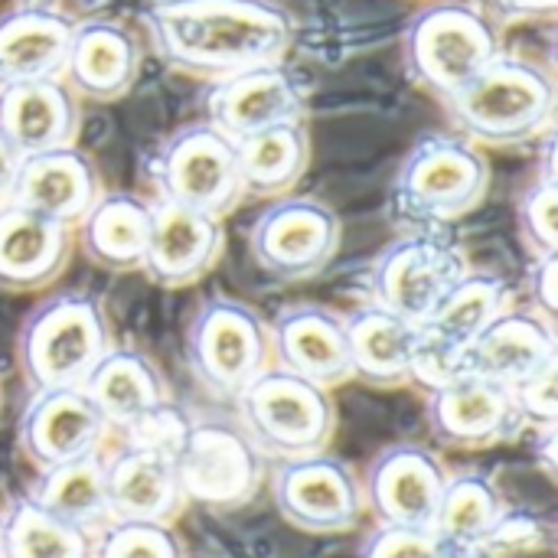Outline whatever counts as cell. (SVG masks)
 Returning <instances> with one entry per match:
<instances>
[{"instance_id": "8d00e7d4", "label": "cell", "mask_w": 558, "mask_h": 558, "mask_svg": "<svg viewBox=\"0 0 558 558\" xmlns=\"http://www.w3.org/2000/svg\"><path fill=\"white\" fill-rule=\"evenodd\" d=\"M513 402L523 418V428L543 432L558 422V360L536 369L530 379L513 386Z\"/></svg>"}, {"instance_id": "8fae6325", "label": "cell", "mask_w": 558, "mask_h": 558, "mask_svg": "<svg viewBox=\"0 0 558 558\" xmlns=\"http://www.w3.org/2000/svg\"><path fill=\"white\" fill-rule=\"evenodd\" d=\"M340 242V216L314 196H278L248 229L255 265L281 284H301L327 271Z\"/></svg>"}, {"instance_id": "e0dca14e", "label": "cell", "mask_w": 558, "mask_h": 558, "mask_svg": "<svg viewBox=\"0 0 558 558\" xmlns=\"http://www.w3.org/2000/svg\"><path fill=\"white\" fill-rule=\"evenodd\" d=\"M226 252V229L222 219L150 199V242L141 275H147L157 288L180 291L203 281Z\"/></svg>"}, {"instance_id": "4dcf8cb0", "label": "cell", "mask_w": 558, "mask_h": 558, "mask_svg": "<svg viewBox=\"0 0 558 558\" xmlns=\"http://www.w3.org/2000/svg\"><path fill=\"white\" fill-rule=\"evenodd\" d=\"M26 497L88 533L105 530L111 523L108 494H105V454L95 451L88 458L49 471H36V481L29 484Z\"/></svg>"}, {"instance_id": "4fadbf2b", "label": "cell", "mask_w": 558, "mask_h": 558, "mask_svg": "<svg viewBox=\"0 0 558 558\" xmlns=\"http://www.w3.org/2000/svg\"><path fill=\"white\" fill-rule=\"evenodd\" d=\"M428 396V428L438 445L454 451H487L523 435L513 389L477 373H458Z\"/></svg>"}, {"instance_id": "60d3db41", "label": "cell", "mask_w": 558, "mask_h": 558, "mask_svg": "<svg viewBox=\"0 0 558 558\" xmlns=\"http://www.w3.org/2000/svg\"><path fill=\"white\" fill-rule=\"evenodd\" d=\"M20 150L7 141V134L0 131V206L10 203L13 183H16V170H20Z\"/></svg>"}, {"instance_id": "6da1fadb", "label": "cell", "mask_w": 558, "mask_h": 558, "mask_svg": "<svg viewBox=\"0 0 558 558\" xmlns=\"http://www.w3.org/2000/svg\"><path fill=\"white\" fill-rule=\"evenodd\" d=\"M144 26L160 62L206 82L284 62L294 43V20L275 0H150Z\"/></svg>"}, {"instance_id": "e575fe53", "label": "cell", "mask_w": 558, "mask_h": 558, "mask_svg": "<svg viewBox=\"0 0 558 558\" xmlns=\"http://www.w3.org/2000/svg\"><path fill=\"white\" fill-rule=\"evenodd\" d=\"M95 558H186L173 523L111 520L95 533Z\"/></svg>"}, {"instance_id": "52a82bcc", "label": "cell", "mask_w": 558, "mask_h": 558, "mask_svg": "<svg viewBox=\"0 0 558 558\" xmlns=\"http://www.w3.org/2000/svg\"><path fill=\"white\" fill-rule=\"evenodd\" d=\"M239 425L265 458L291 461L327 451L337 435V405L330 389L288 369H265L239 399Z\"/></svg>"}, {"instance_id": "b9f144b4", "label": "cell", "mask_w": 558, "mask_h": 558, "mask_svg": "<svg viewBox=\"0 0 558 558\" xmlns=\"http://www.w3.org/2000/svg\"><path fill=\"white\" fill-rule=\"evenodd\" d=\"M448 558H494L484 546H451Z\"/></svg>"}, {"instance_id": "7c38bea8", "label": "cell", "mask_w": 558, "mask_h": 558, "mask_svg": "<svg viewBox=\"0 0 558 558\" xmlns=\"http://www.w3.org/2000/svg\"><path fill=\"white\" fill-rule=\"evenodd\" d=\"M271 497L288 526L311 536H340L360 526L366 494L356 471L327 451L278 461Z\"/></svg>"}, {"instance_id": "3957f363", "label": "cell", "mask_w": 558, "mask_h": 558, "mask_svg": "<svg viewBox=\"0 0 558 558\" xmlns=\"http://www.w3.org/2000/svg\"><path fill=\"white\" fill-rule=\"evenodd\" d=\"M111 347L114 330L105 304L88 291H56L23 317L16 366L29 392L82 389Z\"/></svg>"}, {"instance_id": "83f0119b", "label": "cell", "mask_w": 558, "mask_h": 558, "mask_svg": "<svg viewBox=\"0 0 558 558\" xmlns=\"http://www.w3.org/2000/svg\"><path fill=\"white\" fill-rule=\"evenodd\" d=\"M75 20L59 7L29 3L0 16V85L62 75Z\"/></svg>"}, {"instance_id": "ba28073f", "label": "cell", "mask_w": 558, "mask_h": 558, "mask_svg": "<svg viewBox=\"0 0 558 558\" xmlns=\"http://www.w3.org/2000/svg\"><path fill=\"white\" fill-rule=\"evenodd\" d=\"M147 180L154 199L190 206L226 219L245 199L235 141L209 121H193L167 134L147 157Z\"/></svg>"}, {"instance_id": "484cf974", "label": "cell", "mask_w": 558, "mask_h": 558, "mask_svg": "<svg viewBox=\"0 0 558 558\" xmlns=\"http://www.w3.org/2000/svg\"><path fill=\"white\" fill-rule=\"evenodd\" d=\"M82 392L92 399L111 432H131L170 402V386L157 363L147 353L118 343L88 373Z\"/></svg>"}, {"instance_id": "f546056e", "label": "cell", "mask_w": 558, "mask_h": 558, "mask_svg": "<svg viewBox=\"0 0 558 558\" xmlns=\"http://www.w3.org/2000/svg\"><path fill=\"white\" fill-rule=\"evenodd\" d=\"M507 307H513V291L504 278L490 271H468L425 317L422 337L454 356H464L471 340Z\"/></svg>"}, {"instance_id": "f1b7e54d", "label": "cell", "mask_w": 558, "mask_h": 558, "mask_svg": "<svg viewBox=\"0 0 558 558\" xmlns=\"http://www.w3.org/2000/svg\"><path fill=\"white\" fill-rule=\"evenodd\" d=\"M235 160L245 196L278 199L288 196L311 167V134L304 121L271 124L235 141Z\"/></svg>"}, {"instance_id": "ac0fdd59", "label": "cell", "mask_w": 558, "mask_h": 558, "mask_svg": "<svg viewBox=\"0 0 558 558\" xmlns=\"http://www.w3.org/2000/svg\"><path fill=\"white\" fill-rule=\"evenodd\" d=\"M271 363L314 386L337 389L353 379L347 320L324 304H288L268 324Z\"/></svg>"}, {"instance_id": "44dd1931", "label": "cell", "mask_w": 558, "mask_h": 558, "mask_svg": "<svg viewBox=\"0 0 558 558\" xmlns=\"http://www.w3.org/2000/svg\"><path fill=\"white\" fill-rule=\"evenodd\" d=\"M0 131L20 157L72 147L82 131V101L56 78H26L0 85Z\"/></svg>"}, {"instance_id": "8992f818", "label": "cell", "mask_w": 558, "mask_h": 558, "mask_svg": "<svg viewBox=\"0 0 558 558\" xmlns=\"http://www.w3.org/2000/svg\"><path fill=\"white\" fill-rule=\"evenodd\" d=\"M186 366L203 392L235 402L275 366L268 320L245 301L206 298L186 327Z\"/></svg>"}, {"instance_id": "d4e9b609", "label": "cell", "mask_w": 558, "mask_h": 558, "mask_svg": "<svg viewBox=\"0 0 558 558\" xmlns=\"http://www.w3.org/2000/svg\"><path fill=\"white\" fill-rule=\"evenodd\" d=\"M347 320L350 373L369 389H402L412 386V366L422 340V327L379 307L363 304Z\"/></svg>"}, {"instance_id": "cb8c5ba5", "label": "cell", "mask_w": 558, "mask_h": 558, "mask_svg": "<svg viewBox=\"0 0 558 558\" xmlns=\"http://www.w3.org/2000/svg\"><path fill=\"white\" fill-rule=\"evenodd\" d=\"M553 360H558L556 324L530 307H507L471 340L461 366L513 389Z\"/></svg>"}, {"instance_id": "5b68a950", "label": "cell", "mask_w": 558, "mask_h": 558, "mask_svg": "<svg viewBox=\"0 0 558 558\" xmlns=\"http://www.w3.org/2000/svg\"><path fill=\"white\" fill-rule=\"evenodd\" d=\"M490 190V163L484 147L458 131H435L412 144L402 157L389 206L409 229H445L471 216Z\"/></svg>"}, {"instance_id": "ffe728a7", "label": "cell", "mask_w": 558, "mask_h": 558, "mask_svg": "<svg viewBox=\"0 0 558 558\" xmlns=\"http://www.w3.org/2000/svg\"><path fill=\"white\" fill-rule=\"evenodd\" d=\"M101 193L105 183L95 160L72 144V147L23 157L10 203L26 206L46 219H56L75 232V226L88 216V209L101 199Z\"/></svg>"}, {"instance_id": "9c48e42d", "label": "cell", "mask_w": 558, "mask_h": 558, "mask_svg": "<svg viewBox=\"0 0 558 558\" xmlns=\"http://www.w3.org/2000/svg\"><path fill=\"white\" fill-rule=\"evenodd\" d=\"M468 271L471 258L454 235L445 229H409L373 258L366 271L369 304L422 327Z\"/></svg>"}, {"instance_id": "4316f807", "label": "cell", "mask_w": 558, "mask_h": 558, "mask_svg": "<svg viewBox=\"0 0 558 558\" xmlns=\"http://www.w3.org/2000/svg\"><path fill=\"white\" fill-rule=\"evenodd\" d=\"M75 242L85 258L101 271H141L150 242V199L128 190H105L101 199L88 209V216L75 226Z\"/></svg>"}, {"instance_id": "1f68e13d", "label": "cell", "mask_w": 558, "mask_h": 558, "mask_svg": "<svg viewBox=\"0 0 558 558\" xmlns=\"http://www.w3.org/2000/svg\"><path fill=\"white\" fill-rule=\"evenodd\" d=\"M3 558H95V533L43 510L23 494L3 513Z\"/></svg>"}, {"instance_id": "7bdbcfd3", "label": "cell", "mask_w": 558, "mask_h": 558, "mask_svg": "<svg viewBox=\"0 0 558 558\" xmlns=\"http://www.w3.org/2000/svg\"><path fill=\"white\" fill-rule=\"evenodd\" d=\"M0 558H3V513H0Z\"/></svg>"}, {"instance_id": "7a4b0ae2", "label": "cell", "mask_w": 558, "mask_h": 558, "mask_svg": "<svg viewBox=\"0 0 558 558\" xmlns=\"http://www.w3.org/2000/svg\"><path fill=\"white\" fill-rule=\"evenodd\" d=\"M445 108L454 131L471 144L523 147L553 134L556 78L539 62L504 49Z\"/></svg>"}, {"instance_id": "ab89813d", "label": "cell", "mask_w": 558, "mask_h": 558, "mask_svg": "<svg viewBox=\"0 0 558 558\" xmlns=\"http://www.w3.org/2000/svg\"><path fill=\"white\" fill-rule=\"evenodd\" d=\"M500 26L504 23H526V20H553L558 0H477Z\"/></svg>"}, {"instance_id": "7402d4cb", "label": "cell", "mask_w": 558, "mask_h": 558, "mask_svg": "<svg viewBox=\"0 0 558 558\" xmlns=\"http://www.w3.org/2000/svg\"><path fill=\"white\" fill-rule=\"evenodd\" d=\"M105 494L111 520L177 523L186 510L173 454L147 445H128L105 458Z\"/></svg>"}, {"instance_id": "74e56055", "label": "cell", "mask_w": 558, "mask_h": 558, "mask_svg": "<svg viewBox=\"0 0 558 558\" xmlns=\"http://www.w3.org/2000/svg\"><path fill=\"white\" fill-rule=\"evenodd\" d=\"M546 539V526L530 517V513H510L504 510V517L494 523V530L487 533V539L481 543L494 558L520 556V553H533L539 549Z\"/></svg>"}, {"instance_id": "277c9868", "label": "cell", "mask_w": 558, "mask_h": 558, "mask_svg": "<svg viewBox=\"0 0 558 558\" xmlns=\"http://www.w3.org/2000/svg\"><path fill=\"white\" fill-rule=\"evenodd\" d=\"M504 52L500 23L471 0H435L402 29V65L415 88L451 101Z\"/></svg>"}, {"instance_id": "30bf717a", "label": "cell", "mask_w": 558, "mask_h": 558, "mask_svg": "<svg viewBox=\"0 0 558 558\" xmlns=\"http://www.w3.org/2000/svg\"><path fill=\"white\" fill-rule=\"evenodd\" d=\"M186 504L209 510H239L252 504L268 481V458L239 422H190L173 454Z\"/></svg>"}, {"instance_id": "d6986e66", "label": "cell", "mask_w": 558, "mask_h": 558, "mask_svg": "<svg viewBox=\"0 0 558 558\" xmlns=\"http://www.w3.org/2000/svg\"><path fill=\"white\" fill-rule=\"evenodd\" d=\"M141 75V43L137 36L108 16L75 20L62 82L75 92L78 101H118L124 98Z\"/></svg>"}, {"instance_id": "ee69618b", "label": "cell", "mask_w": 558, "mask_h": 558, "mask_svg": "<svg viewBox=\"0 0 558 558\" xmlns=\"http://www.w3.org/2000/svg\"><path fill=\"white\" fill-rule=\"evenodd\" d=\"M0 402H3V389H0Z\"/></svg>"}, {"instance_id": "9a60e30c", "label": "cell", "mask_w": 558, "mask_h": 558, "mask_svg": "<svg viewBox=\"0 0 558 558\" xmlns=\"http://www.w3.org/2000/svg\"><path fill=\"white\" fill-rule=\"evenodd\" d=\"M445 461L425 445H392L366 471V510L386 526H432L448 484Z\"/></svg>"}, {"instance_id": "5bb4252c", "label": "cell", "mask_w": 558, "mask_h": 558, "mask_svg": "<svg viewBox=\"0 0 558 558\" xmlns=\"http://www.w3.org/2000/svg\"><path fill=\"white\" fill-rule=\"evenodd\" d=\"M108 432L82 389H46L29 392L16 425V445L33 471H49L101 451Z\"/></svg>"}, {"instance_id": "603a6c76", "label": "cell", "mask_w": 558, "mask_h": 558, "mask_svg": "<svg viewBox=\"0 0 558 558\" xmlns=\"http://www.w3.org/2000/svg\"><path fill=\"white\" fill-rule=\"evenodd\" d=\"M75 232L26 206H0V288L29 294L49 288L69 265Z\"/></svg>"}, {"instance_id": "836d02e7", "label": "cell", "mask_w": 558, "mask_h": 558, "mask_svg": "<svg viewBox=\"0 0 558 558\" xmlns=\"http://www.w3.org/2000/svg\"><path fill=\"white\" fill-rule=\"evenodd\" d=\"M553 167L556 163H553V134H549L543 173L523 190L517 203V229L530 258L558 255V183Z\"/></svg>"}, {"instance_id": "d6a6232c", "label": "cell", "mask_w": 558, "mask_h": 558, "mask_svg": "<svg viewBox=\"0 0 558 558\" xmlns=\"http://www.w3.org/2000/svg\"><path fill=\"white\" fill-rule=\"evenodd\" d=\"M504 510L507 500L487 474L481 471L448 474L432 530L448 546H481L494 530V523L504 517Z\"/></svg>"}, {"instance_id": "f35d334b", "label": "cell", "mask_w": 558, "mask_h": 558, "mask_svg": "<svg viewBox=\"0 0 558 558\" xmlns=\"http://www.w3.org/2000/svg\"><path fill=\"white\" fill-rule=\"evenodd\" d=\"M556 275H558V255H543V258H530L526 268V294H530V311H536L539 317H546L549 324H556Z\"/></svg>"}, {"instance_id": "2e32d148", "label": "cell", "mask_w": 558, "mask_h": 558, "mask_svg": "<svg viewBox=\"0 0 558 558\" xmlns=\"http://www.w3.org/2000/svg\"><path fill=\"white\" fill-rule=\"evenodd\" d=\"M304 88L284 69V62L235 72L229 78L209 82L203 92V121H209L229 141H242L271 124L304 121Z\"/></svg>"}, {"instance_id": "d590c367", "label": "cell", "mask_w": 558, "mask_h": 558, "mask_svg": "<svg viewBox=\"0 0 558 558\" xmlns=\"http://www.w3.org/2000/svg\"><path fill=\"white\" fill-rule=\"evenodd\" d=\"M451 546L432 526H386L376 523L360 543L356 558H448Z\"/></svg>"}]
</instances>
